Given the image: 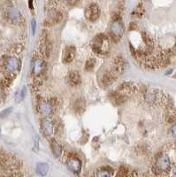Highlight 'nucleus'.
I'll list each match as a JSON object with an SVG mask.
<instances>
[{"label": "nucleus", "instance_id": "1", "mask_svg": "<svg viewBox=\"0 0 176 177\" xmlns=\"http://www.w3.org/2000/svg\"><path fill=\"white\" fill-rule=\"evenodd\" d=\"M171 170V160L167 155H161L153 165L152 172L155 175L159 176L168 174Z\"/></svg>", "mask_w": 176, "mask_h": 177}, {"label": "nucleus", "instance_id": "2", "mask_svg": "<svg viewBox=\"0 0 176 177\" xmlns=\"http://www.w3.org/2000/svg\"><path fill=\"white\" fill-rule=\"evenodd\" d=\"M110 43L108 38L103 34H98L92 43L93 52L98 55H105L109 52Z\"/></svg>", "mask_w": 176, "mask_h": 177}, {"label": "nucleus", "instance_id": "3", "mask_svg": "<svg viewBox=\"0 0 176 177\" xmlns=\"http://www.w3.org/2000/svg\"><path fill=\"white\" fill-rule=\"evenodd\" d=\"M143 98L148 104L152 106L159 105L166 99L164 93L161 90H155V89H146L143 93Z\"/></svg>", "mask_w": 176, "mask_h": 177}, {"label": "nucleus", "instance_id": "4", "mask_svg": "<svg viewBox=\"0 0 176 177\" xmlns=\"http://www.w3.org/2000/svg\"><path fill=\"white\" fill-rule=\"evenodd\" d=\"M124 33V26L119 14H116L110 27V36L112 40L115 42L119 41Z\"/></svg>", "mask_w": 176, "mask_h": 177}, {"label": "nucleus", "instance_id": "5", "mask_svg": "<svg viewBox=\"0 0 176 177\" xmlns=\"http://www.w3.org/2000/svg\"><path fill=\"white\" fill-rule=\"evenodd\" d=\"M4 67L9 73L13 74L20 70L21 61L17 57H14V56L7 57L4 60Z\"/></svg>", "mask_w": 176, "mask_h": 177}, {"label": "nucleus", "instance_id": "6", "mask_svg": "<svg viewBox=\"0 0 176 177\" xmlns=\"http://www.w3.org/2000/svg\"><path fill=\"white\" fill-rule=\"evenodd\" d=\"M52 44L49 39L47 31L44 30L43 32V36L41 37V43H40V47L39 50L41 52V54L44 57H49L51 52H52Z\"/></svg>", "mask_w": 176, "mask_h": 177}, {"label": "nucleus", "instance_id": "7", "mask_svg": "<svg viewBox=\"0 0 176 177\" xmlns=\"http://www.w3.org/2000/svg\"><path fill=\"white\" fill-rule=\"evenodd\" d=\"M100 13L101 12L98 5L96 3H91L85 9V17L90 21H95L99 18Z\"/></svg>", "mask_w": 176, "mask_h": 177}, {"label": "nucleus", "instance_id": "8", "mask_svg": "<svg viewBox=\"0 0 176 177\" xmlns=\"http://www.w3.org/2000/svg\"><path fill=\"white\" fill-rule=\"evenodd\" d=\"M32 71L36 77L41 76L45 71V62L41 57L35 56L32 62Z\"/></svg>", "mask_w": 176, "mask_h": 177}, {"label": "nucleus", "instance_id": "9", "mask_svg": "<svg viewBox=\"0 0 176 177\" xmlns=\"http://www.w3.org/2000/svg\"><path fill=\"white\" fill-rule=\"evenodd\" d=\"M41 131L46 137H50L52 136L54 132L53 121L49 117L44 118L41 121Z\"/></svg>", "mask_w": 176, "mask_h": 177}, {"label": "nucleus", "instance_id": "10", "mask_svg": "<svg viewBox=\"0 0 176 177\" xmlns=\"http://www.w3.org/2000/svg\"><path fill=\"white\" fill-rule=\"evenodd\" d=\"M37 111L41 115L46 118V117H49L52 114L53 110L49 103V100L40 98L37 102Z\"/></svg>", "mask_w": 176, "mask_h": 177}, {"label": "nucleus", "instance_id": "11", "mask_svg": "<svg viewBox=\"0 0 176 177\" xmlns=\"http://www.w3.org/2000/svg\"><path fill=\"white\" fill-rule=\"evenodd\" d=\"M0 165L5 169L12 171L18 167V160L12 156H3L0 158Z\"/></svg>", "mask_w": 176, "mask_h": 177}, {"label": "nucleus", "instance_id": "12", "mask_svg": "<svg viewBox=\"0 0 176 177\" xmlns=\"http://www.w3.org/2000/svg\"><path fill=\"white\" fill-rule=\"evenodd\" d=\"M67 167L71 172L79 174L82 170V162L77 157H69L67 161Z\"/></svg>", "mask_w": 176, "mask_h": 177}, {"label": "nucleus", "instance_id": "13", "mask_svg": "<svg viewBox=\"0 0 176 177\" xmlns=\"http://www.w3.org/2000/svg\"><path fill=\"white\" fill-rule=\"evenodd\" d=\"M67 83L71 86H78L81 84L82 79L80 74L75 70L69 71L67 75Z\"/></svg>", "mask_w": 176, "mask_h": 177}, {"label": "nucleus", "instance_id": "14", "mask_svg": "<svg viewBox=\"0 0 176 177\" xmlns=\"http://www.w3.org/2000/svg\"><path fill=\"white\" fill-rule=\"evenodd\" d=\"M113 67L112 70V73L115 76L118 77L121 74H122L124 67H125V61L121 57H117L113 62Z\"/></svg>", "mask_w": 176, "mask_h": 177}, {"label": "nucleus", "instance_id": "15", "mask_svg": "<svg viewBox=\"0 0 176 177\" xmlns=\"http://www.w3.org/2000/svg\"><path fill=\"white\" fill-rule=\"evenodd\" d=\"M75 52H76V50L74 46L67 47L65 50V52H64V56H63V62L65 64L71 63L75 57Z\"/></svg>", "mask_w": 176, "mask_h": 177}, {"label": "nucleus", "instance_id": "16", "mask_svg": "<svg viewBox=\"0 0 176 177\" xmlns=\"http://www.w3.org/2000/svg\"><path fill=\"white\" fill-rule=\"evenodd\" d=\"M50 145H51V149H52L54 157H56V158L61 157L63 154V149H62L61 145L55 139L52 138L50 140Z\"/></svg>", "mask_w": 176, "mask_h": 177}, {"label": "nucleus", "instance_id": "17", "mask_svg": "<svg viewBox=\"0 0 176 177\" xmlns=\"http://www.w3.org/2000/svg\"><path fill=\"white\" fill-rule=\"evenodd\" d=\"M6 16L11 21H18L20 20V12L15 7H8L6 11Z\"/></svg>", "mask_w": 176, "mask_h": 177}, {"label": "nucleus", "instance_id": "18", "mask_svg": "<svg viewBox=\"0 0 176 177\" xmlns=\"http://www.w3.org/2000/svg\"><path fill=\"white\" fill-rule=\"evenodd\" d=\"M116 78L117 77L115 76L112 73V71L111 72H106L102 77V84H103V86L105 88H106V87L110 86L114 82Z\"/></svg>", "mask_w": 176, "mask_h": 177}, {"label": "nucleus", "instance_id": "19", "mask_svg": "<svg viewBox=\"0 0 176 177\" xmlns=\"http://www.w3.org/2000/svg\"><path fill=\"white\" fill-rule=\"evenodd\" d=\"M74 108L78 114H81L84 111L85 109V100L83 98H78L75 100L74 103Z\"/></svg>", "mask_w": 176, "mask_h": 177}, {"label": "nucleus", "instance_id": "20", "mask_svg": "<svg viewBox=\"0 0 176 177\" xmlns=\"http://www.w3.org/2000/svg\"><path fill=\"white\" fill-rule=\"evenodd\" d=\"M49 171V166L46 163H39L36 166V172L38 173L40 175L42 176H45L48 174Z\"/></svg>", "mask_w": 176, "mask_h": 177}, {"label": "nucleus", "instance_id": "21", "mask_svg": "<svg viewBox=\"0 0 176 177\" xmlns=\"http://www.w3.org/2000/svg\"><path fill=\"white\" fill-rule=\"evenodd\" d=\"M112 175H113V170L112 168H101V169L98 170L97 172V175H96V177H112Z\"/></svg>", "mask_w": 176, "mask_h": 177}, {"label": "nucleus", "instance_id": "22", "mask_svg": "<svg viewBox=\"0 0 176 177\" xmlns=\"http://www.w3.org/2000/svg\"><path fill=\"white\" fill-rule=\"evenodd\" d=\"M128 175H129V170L126 167L121 166L120 167V169L118 170L116 177H128Z\"/></svg>", "mask_w": 176, "mask_h": 177}, {"label": "nucleus", "instance_id": "23", "mask_svg": "<svg viewBox=\"0 0 176 177\" xmlns=\"http://www.w3.org/2000/svg\"><path fill=\"white\" fill-rule=\"evenodd\" d=\"M95 66H96V60L95 59H89L86 62L85 68L87 71H91L95 67Z\"/></svg>", "mask_w": 176, "mask_h": 177}, {"label": "nucleus", "instance_id": "24", "mask_svg": "<svg viewBox=\"0 0 176 177\" xmlns=\"http://www.w3.org/2000/svg\"><path fill=\"white\" fill-rule=\"evenodd\" d=\"M49 103H50L51 106L52 108V110L58 108L59 106V105H60V101H59V98H52L49 100Z\"/></svg>", "mask_w": 176, "mask_h": 177}, {"label": "nucleus", "instance_id": "25", "mask_svg": "<svg viewBox=\"0 0 176 177\" xmlns=\"http://www.w3.org/2000/svg\"><path fill=\"white\" fill-rule=\"evenodd\" d=\"M25 94H26V88H23L21 91H19V92L16 94L15 97L16 102H17V103L21 102V101L23 100V98H24V97H25Z\"/></svg>", "mask_w": 176, "mask_h": 177}, {"label": "nucleus", "instance_id": "26", "mask_svg": "<svg viewBox=\"0 0 176 177\" xmlns=\"http://www.w3.org/2000/svg\"><path fill=\"white\" fill-rule=\"evenodd\" d=\"M144 10L142 7V6H137V7L136 8L133 12V16H136V17H141L143 14Z\"/></svg>", "mask_w": 176, "mask_h": 177}, {"label": "nucleus", "instance_id": "27", "mask_svg": "<svg viewBox=\"0 0 176 177\" xmlns=\"http://www.w3.org/2000/svg\"><path fill=\"white\" fill-rule=\"evenodd\" d=\"M11 112H12V108H7V109L2 111L1 114H0V118H6V116H8L11 114Z\"/></svg>", "mask_w": 176, "mask_h": 177}, {"label": "nucleus", "instance_id": "28", "mask_svg": "<svg viewBox=\"0 0 176 177\" xmlns=\"http://www.w3.org/2000/svg\"><path fill=\"white\" fill-rule=\"evenodd\" d=\"M31 26H32V32H33V34H35V32H36V21L33 19L32 20V21H31Z\"/></svg>", "mask_w": 176, "mask_h": 177}, {"label": "nucleus", "instance_id": "29", "mask_svg": "<svg viewBox=\"0 0 176 177\" xmlns=\"http://www.w3.org/2000/svg\"><path fill=\"white\" fill-rule=\"evenodd\" d=\"M171 133H172V135H173V137L176 138V124L174 126H173V128H172V129H171Z\"/></svg>", "mask_w": 176, "mask_h": 177}, {"label": "nucleus", "instance_id": "30", "mask_svg": "<svg viewBox=\"0 0 176 177\" xmlns=\"http://www.w3.org/2000/svg\"><path fill=\"white\" fill-rule=\"evenodd\" d=\"M172 177H176V164L172 167Z\"/></svg>", "mask_w": 176, "mask_h": 177}, {"label": "nucleus", "instance_id": "31", "mask_svg": "<svg viewBox=\"0 0 176 177\" xmlns=\"http://www.w3.org/2000/svg\"><path fill=\"white\" fill-rule=\"evenodd\" d=\"M33 142H34V144H35V148L37 149V148H38V138H37L36 137H35Z\"/></svg>", "mask_w": 176, "mask_h": 177}, {"label": "nucleus", "instance_id": "32", "mask_svg": "<svg viewBox=\"0 0 176 177\" xmlns=\"http://www.w3.org/2000/svg\"><path fill=\"white\" fill-rule=\"evenodd\" d=\"M170 53L176 57V44L174 45V46L173 47V49H171V51H170Z\"/></svg>", "mask_w": 176, "mask_h": 177}]
</instances>
